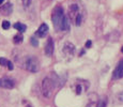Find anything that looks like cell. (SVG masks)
Returning a JSON list of instances; mask_svg holds the SVG:
<instances>
[{"mask_svg": "<svg viewBox=\"0 0 123 107\" xmlns=\"http://www.w3.org/2000/svg\"><path fill=\"white\" fill-rule=\"evenodd\" d=\"M68 16L75 26H80L87 18V10L80 0H71Z\"/></svg>", "mask_w": 123, "mask_h": 107, "instance_id": "6da1fadb", "label": "cell"}, {"mask_svg": "<svg viewBox=\"0 0 123 107\" xmlns=\"http://www.w3.org/2000/svg\"><path fill=\"white\" fill-rule=\"evenodd\" d=\"M53 25L57 31H70V18L64 15L62 6H56L51 14Z\"/></svg>", "mask_w": 123, "mask_h": 107, "instance_id": "7a4b0ae2", "label": "cell"}, {"mask_svg": "<svg viewBox=\"0 0 123 107\" xmlns=\"http://www.w3.org/2000/svg\"><path fill=\"white\" fill-rule=\"evenodd\" d=\"M55 80L51 77H45L42 82V93L45 97H50L55 89Z\"/></svg>", "mask_w": 123, "mask_h": 107, "instance_id": "3957f363", "label": "cell"}, {"mask_svg": "<svg viewBox=\"0 0 123 107\" xmlns=\"http://www.w3.org/2000/svg\"><path fill=\"white\" fill-rule=\"evenodd\" d=\"M25 68H26V70L29 71V72L37 73V71H39V68H40L39 60L33 56L28 57L25 61Z\"/></svg>", "mask_w": 123, "mask_h": 107, "instance_id": "277c9868", "label": "cell"}, {"mask_svg": "<svg viewBox=\"0 0 123 107\" xmlns=\"http://www.w3.org/2000/svg\"><path fill=\"white\" fill-rule=\"evenodd\" d=\"M123 77V60H121L119 62V64L117 65V68L115 69L112 73V78L113 79H120Z\"/></svg>", "mask_w": 123, "mask_h": 107, "instance_id": "5b68a950", "label": "cell"}, {"mask_svg": "<svg viewBox=\"0 0 123 107\" xmlns=\"http://www.w3.org/2000/svg\"><path fill=\"white\" fill-rule=\"evenodd\" d=\"M23 6L27 12L31 13V12H34L35 9V0H22Z\"/></svg>", "mask_w": 123, "mask_h": 107, "instance_id": "8992f818", "label": "cell"}, {"mask_svg": "<svg viewBox=\"0 0 123 107\" xmlns=\"http://www.w3.org/2000/svg\"><path fill=\"white\" fill-rule=\"evenodd\" d=\"M53 53H54V40L51 38H48L46 45H45V54H46V56H51Z\"/></svg>", "mask_w": 123, "mask_h": 107, "instance_id": "52a82bcc", "label": "cell"}, {"mask_svg": "<svg viewBox=\"0 0 123 107\" xmlns=\"http://www.w3.org/2000/svg\"><path fill=\"white\" fill-rule=\"evenodd\" d=\"M75 46L72 44V43L70 42H67L64 44V46H63V53L65 55H68V56H73L75 53Z\"/></svg>", "mask_w": 123, "mask_h": 107, "instance_id": "ba28073f", "label": "cell"}, {"mask_svg": "<svg viewBox=\"0 0 123 107\" xmlns=\"http://www.w3.org/2000/svg\"><path fill=\"white\" fill-rule=\"evenodd\" d=\"M12 11H13V4L11 2H6V3L2 4L0 12H1L3 15H11Z\"/></svg>", "mask_w": 123, "mask_h": 107, "instance_id": "9c48e42d", "label": "cell"}, {"mask_svg": "<svg viewBox=\"0 0 123 107\" xmlns=\"http://www.w3.org/2000/svg\"><path fill=\"white\" fill-rule=\"evenodd\" d=\"M47 33H48V26L46 24H41V26L37 31V35L40 38H44L47 35Z\"/></svg>", "mask_w": 123, "mask_h": 107, "instance_id": "30bf717a", "label": "cell"}, {"mask_svg": "<svg viewBox=\"0 0 123 107\" xmlns=\"http://www.w3.org/2000/svg\"><path fill=\"white\" fill-rule=\"evenodd\" d=\"M1 85L3 86L4 88H6V89H13L15 82H14V80L12 79V78L6 77V78H3V79L1 80Z\"/></svg>", "mask_w": 123, "mask_h": 107, "instance_id": "8fae6325", "label": "cell"}, {"mask_svg": "<svg viewBox=\"0 0 123 107\" xmlns=\"http://www.w3.org/2000/svg\"><path fill=\"white\" fill-rule=\"evenodd\" d=\"M14 29L18 30L19 32H25L27 30V26L24 25L22 23H16V24H14Z\"/></svg>", "mask_w": 123, "mask_h": 107, "instance_id": "7c38bea8", "label": "cell"}, {"mask_svg": "<svg viewBox=\"0 0 123 107\" xmlns=\"http://www.w3.org/2000/svg\"><path fill=\"white\" fill-rule=\"evenodd\" d=\"M23 40H24L23 35H22V34H17V35H15V37H14L13 42L15 43V44H19V43L23 42Z\"/></svg>", "mask_w": 123, "mask_h": 107, "instance_id": "4fadbf2b", "label": "cell"}, {"mask_svg": "<svg viewBox=\"0 0 123 107\" xmlns=\"http://www.w3.org/2000/svg\"><path fill=\"white\" fill-rule=\"evenodd\" d=\"M116 99H117V102L119 104H123V91L119 92V93L116 95Z\"/></svg>", "mask_w": 123, "mask_h": 107, "instance_id": "5bb4252c", "label": "cell"}, {"mask_svg": "<svg viewBox=\"0 0 123 107\" xmlns=\"http://www.w3.org/2000/svg\"><path fill=\"white\" fill-rule=\"evenodd\" d=\"M106 103H107V100H106L105 97H103V99H101L100 101H98L96 107H106Z\"/></svg>", "mask_w": 123, "mask_h": 107, "instance_id": "9a60e30c", "label": "cell"}, {"mask_svg": "<svg viewBox=\"0 0 123 107\" xmlns=\"http://www.w3.org/2000/svg\"><path fill=\"white\" fill-rule=\"evenodd\" d=\"M30 43H31L32 46H34V47L39 46V41H37V39L35 37H31V38H30Z\"/></svg>", "mask_w": 123, "mask_h": 107, "instance_id": "2e32d148", "label": "cell"}, {"mask_svg": "<svg viewBox=\"0 0 123 107\" xmlns=\"http://www.w3.org/2000/svg\"><path fill=\"white\" fill-rule=\"evenodd\" d=\"M10 27H11V24H10V21L9 20H3L2 21V29L8 30Z\"/></svg>", "mask_w": 123, "mask_h": 107, "instance_id": "e0dca14e", "label": "cell"}, {"mask_svg": "<svg viewBox=\"0 0 123 107\" xmlns=\"http://www.w3.org/2000/svg\"><path fill=\"white\" fill-rule=\"evenodd\" d=\"M8 62H9V60H6V58H0V65H2V66H6L8 65Z\"/></svg>", "mask_w": 123, "mask_h": 107, "instance_id": "ac0fdd59", "label": "cell"}, {"mask_svg": "<svg viewBox=\"0 0 123 107\" xmlns=\"http://www.w3.org/2000/svg\"><path fill=\"white\" fill-rule=\"evenodd\" d=\"M81 90H82V87L80 85H78L76 87V93L77 94H80V93H81Z\"/></svg>", "mask_w": 123, "mask_h": 107, "instance_id": "d6986e66", "label": "cell"}, {"mask_svg": "<svg viewBox=\"0 0 123 107\" xmlns=\"http://www.w3.org/2000/svg\"><path fill=\"white\" fill-rule=\"evenodd\" d=\"M6 66H8V69H9L10 71H12V70L14 69V65H13V63H12L11 61H9V62H8V65H6Z\"/></svg>", "mask_w": 123, "mask_h": 107, "instance_id": "ffe728a7", "label": "cell"}, {"mask_svg": "<svg viewBox=\"0 0 123 107\" xmlns=\"http://www.w3.org/2000/svg\"><path fill=\"white\" fill-rule=\"evenodd\" d=\"M91 45H92V42L90 41V40L86 42V47H87V48H90V47H91Z\"/></svg>", "mask_w": 123, "mask_h": 107, "instance_id": "44dd1931", "label": "cell"}, {"mask_svg": "<svg viewBox=\"0 0 123 107\" xmlns=\"http://www.w3.org/2000/svg\"><path fill=\"white\" fill-rule=\"evenodd\" d=\"M84 54H85V50H81V51H80V54H79V56H82Z\"/></svg>", "mask_w": 123, "mask_h": 107, "instance_id": "7402d4cb", "label": "cell"}, {"mask_svg": "<svg viewBox=\"0 0 123 107\" xmlns=\"http://www.w3.org/2000/svg\"><path fill=\"white\" fill-rule=\"evenodd\" d=\"M3 1H4V0H0V4H2V3H3Z\"/></svg>", "mask_w": 123, "mask_h": 107, "instance_id": "603a6c76", "label": "cell"}, {"mask_svg": "<svg viewBox=\"0 0 123 107\" xmlns=\"http://www.w3.org/2000/svg\"><path fill=\"white\" fill-rule=\"evenodd\" d=\"M121 51H122V53H123V47H122V48H121Z\"/></svg>", "mask_w": 123, "mask_h": 107, "instance_id": "cb8c5ba5", "label": "cell"}, {"mask_svg": "<svg viewBox=\"0 0 123 107\" xmlns=\"http://www.w3.org/2000/svg\"><path fill=\"white\" fill-rule=\"evenodd\" d=\"M0 85H1V82H0Z\"/></svg>", "mask_w": 123, "mask_h": 107, "instance_id": "d4e9b609", "label": "cell"}, {"mask_svg": "<svg viewBox=\"0 0 123 107\" xmlns=\"http://www.w3.org/2000/svg\"><path fill=\"white\" fill-rule=\"evenodd\" d=\"M28 107H30V106H28Z\"/></svg>", "mask_w": 123, "mask_h": 107, "instance_id": "484cf974", "label": "cell"}]
</instances>
